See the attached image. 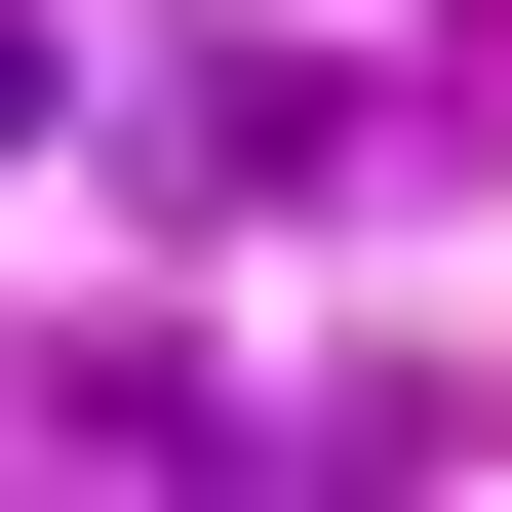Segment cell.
I'll use <instances>...</instances> for the list:
<instances>
[{"label": "cell", "mask_w": 512, "mask_h": 512, "mask_svg": "<svg viewBox=\"0 0 512 512\" xmlns=\"http://www.w3.org/2000/svg\"><path fill=\"white\" fill-rule=\"evenodd\" d=\"M158 197H355V79H316V40H237V79L158 119Z\"/></svg>", "instance_id": "6da1fadb"}, {"label": "cell", "mask_w": 512, "mask_h": 512, "mask_svg": "<svg viewBox=\"0 0 512 512\" xmlns=\"http://www.w3.org/2000/svg\"><path fill=\"white\" fill-rule=\"evenodd\" d=\"M40 119H79V0H0V158H40Z\"/></svg>", "instance_id": "7a4b0ae2"}]
</instances>
